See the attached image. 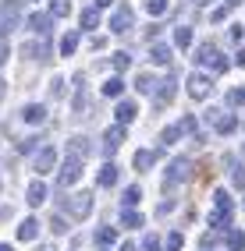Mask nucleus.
I'll use <instances>...</instances> for the list:
<instances>
[{
    "label": "nucleus",
    "mask_w": 245,
    "mask_h": 251,
    "mask_svg": "<svg viewBox=\"0 0 245 251\" xmlns=\"http://www.w3.org/2000/svg\"><path fill=\"white\" fill-rule=\"evenodd\" d=\"M214 202H217V209H214V216H210V226L224 230L227 223H231V216H235V202H231V195H227V191H217Z\"/></svg>",
    "instance_id": "nucleus-1"
},
{
    "label": "nucleus",
    "mask_w": 245,
    "mask_h": 251,
    "mask_svg": "<svg viewBox=\"0 0 245 251\" xmlns=\"http://www.w3.org/2000/svg\"><path fill=\"white\" fill-rule=\"evenodd\" d=\"M195 64H203V68H214V71H227V57L220 53L214 43H203L199 50H195Z\"/></svg>",
    "instance_id": "nucleus-2"
},
{
    "label": "nucleus",
    "mask_w": 245,
    "mask_h": 251,
    "mask_svg": "<svg viewBox=\"0 0 245 251\" xmlns=\"http://www.w3.org/2000/svg\"><path fill=\"white\" fill-rule=\"evenodd\" d=\"M18 18H22L18 0H0V36H7L11 28H18Z\"/></svg>",
    "instance_id": "nucleus-3"
},
{
    "label": "nucleus",
    "mask_w": 245,
    "mask_h": 251,
    "mask_svg": "<svg viewBox=\"0 0 245 251\" xmlns=\"http://www.w3.org/2000/svg\"><path fill=\"white\" fill-rule=\"evenodd\" d=\"M64 205H68V212H71V216L86 220V216L92 212V195H89V191H82V195H68V198H64Z\"/></svg>",
    "instance_id": "nucleus-4"
},
{
    "label": "nucleus",
    "mask_w": 245,
    "mask_h": 251,
    "mask_svg": "<svg viewBox=\"0 0 245 251\" xmlns=\"http://www.w3.org/2000/svg\"><path fill=\"white\" fill-rule=\"evenodd\" d=\"M210 92H214V78L192 71V75H188V96H192V99H206Z\"/></svg>",
    "instance_id": "nucleus-5"
},
{
    "label": "nucleus",
    "mask_w": 245,
    "mask_h": 251,
    "mask_svg": "<svg viewBox=\"0 0 245 251\" xmlns=\"http://www.w3.org/2000/svg\"><path fill=\"white\" fill-rule=\"evenodd\" d=\"M188 177H192V159L178 156V159L167 166V177H163V184H182V180H188Z\"/></svg>",
    "instance_id": "nucleus-6"
},
{
    "label": "nucleus",
    "mask_w": 245,
    "mask_h": 251,
    "mask_svg": "<svg viewBox=\"0 0 245 251\" xmlns=\"http://www.w3.org/2000/svg\"><path fill=\"white\" fill-rule=\"evenodd\" d=\"M206 121L214 124L220 135H231V131L238 127V121H235V113H224V110H206Z\"/></svg>",
    "instance_id": "nucleus-7"
},
{
    "label": "nucleus",
    "mask_w": 245,
    "mask_h": 251,
    "mask_svg": "<svg viewBox=\"0 0 245 251\" xmlns=\"http://www.w3.org/2000/svg\"><path fill=\"white\" fill-rule=\"evenodd\" d=\"M132 18H135L132 7H124V4H121L118 11L110 14V32H114V36H124V32L132 28Z\"/></svg>",
    "instance_id": "nucleus-8"
},
{
    "label": "nucleus",
    "mask_w": 245,
    "mask_h": 251,
    "mask_svg": "<svg viewBox=\"0 0 245 251\" xmlns=\"http://www.w3.org/2000/svg\"><path fill=\"white\" fill-rule=\"evenodd\" d=\"M57 180L64 184V188H71V184H78V180H82V159H78V156H71L68 163L61 166V174H57Z\"/></svg>",
    "instance_id": "nucleus-9"
},
{
    "label": "nucleus",
    "mask_w": 245,
    "mask_h": 251,
    "mask_svg": "<svg viewBox=\"0 0 245 251\" xmlns=\"http://www.w3.org/2000/svg\"><path fill=\"white\" fill-rule=\"evenodd\" d=\"M54 166H57V149L54 145H43L36 152V174H50Z\"/></svg>",
    "instance_id": "nucleus-10"
},
{
    "label": "nucleus",
    "mask_w": 245,
    "mask_h": 251,
    "mask_svg": "<svg viewBox=\"0 0 245 251\" xmlns=\"http://www.w3.org/2000/svg\"><path fill=\"white\" fill-rule=\"evenodd\" d=\"M121 142H124V124H114V127H107V135H103V152H107V156H114Z\"/></svg>",
    "instance_id": "nucleus-11"
},
{
    "label": "nucleus",
    "mask_w": 245,
    "mask_h": 251,
    "mask_svg": "<svg viewBox=\"0 0 245 251\" xmlns=\"http://www.w3.org/2000/svg\"><path fill=\"white\" fill-rule=\"evenodd\" d=\"M22 121H25V124H43V121H46V106H43V103L22 106Z\"/></svg>",
    "instance_id": "nucleus-12"
},
{
    "label": "nucleus",
    "mask_w": 245,
    "mask_h": 251,
    "mask_svg": "<svg viewBox=\"0 0 245 251\" xmlns=\"http://www.w3.org/2000/svg\"><path fill=\"white\" fill-rule=\"evenodd\" d=\"M22 57H29V60H43V57H46V43H39V39H25V43H22Z\"/></svg>",
    "instance_id": "nucleus-13"
},
{
    "label": "nucleus",
    "mask_w": 245,
    "mask_h": 251,
    "mask_svg": "<svg viewBox=\"0 0 245 251\" xmlns=\"http://www.w3.org/2000/svg\"><path fill=\"white\" fill-rule=\"evenodd\" d=\"M25 195H29V198H25L29 205H43V202H46V188H43V180H32L29 188H25Z\"/></svg>",
    "instance_id": "nucleus-14"
},
{
    "label": "nucleus",
    "mask_w": 245,
    "mask_h": 251,
    "mask_svg": "<svg viewBox=\"0 0 245 251\" xmlns=\"http://www.w3.org/2000/svg\"><path fill=\"white\" fill-rule=\"evenodd\" d=\"M150 60H153V64H171V60H174V50L163 46V43H156V46L150 50Z\"/></svg>",
    "instance_id": "nucleus-15"
},
{
    "label": "nucleus",
    "mask_w": 245,
    "mask_h": 251,
    "mask_svg": "<svg viewBox=\"0 0 245 251\" xmlns=\"http://www.w3.org/2000/svg\"><path fill=\"white\" fill-rule=\"evenodd\" d=\"M132 163H135V170H150V166L156 163V152H153V149H139Z\"/></svg>",
    "instance_id": "nucleus-16"
},
{
    "label": "nucleus",
    "mask_w": 245,
    "mask_h": 251,
    "mask_svg": "<svg viewBox=\"0 0 245 251\" xmlns=\"http://www.w3.org/2000/svg\"><path fill=\"white\" fill-rule=\"evenodd\" d=\"M96 244H100V248H114V244H118V230H114V226H100V230H96Z\"/></svg>",
    "instance_id": "nucleus-17"
},
{
    "label": "nucleus",
    "mask_w": 245,
    "mask_h": 251,
    "mask_svg": "<svg viewBox=\"0 0 245 251\" xmlns=\"http://www.w3.org/2000/svg\"><path fill=\"white\" fill-rule=\"evenodd\" d=\"M121 226H128V230H139V226H142V212H135L132 205H124V212H121Z\"/></svg>",
    "instance_id": "nucleus-18"
},
{
    "label": "nucleus",
    "mask_w": 245,
    "mask_h": 251,
    "mask_svg": "<svg viewBox=\"0 0 245 251\" xmlns=\"http://www.w3.org/2000/svg\"><path fill=\"white\" fill-rule=\"evenodd\" d=\"M54 25V14H29V28H36V32H50Z\"/></svg>",
    "instance_id": "nucleus-19"
},
{
    "label": "nucleus",
    "mask_w": 245,
    "mask_h": 251,
    "mask_svg": "<svg viewBox=\"0 0 245 251\" xmlns=\"http://www.w3.org/2000/svg\"><path fill=\"white\" fill-rule=\"evenodd\" d=\"M182 135H185V127H182V124H171V127H163V135H160V145L167 149V145H174V142L182 138Z\"/></svg>",
    "instance_id": "nucleus-20"
},
{
    "label": "nucleus",
    "mask_w": 245,
    "mask_h": 251,
    "mask_svg": "<svg viewBox=\"0 0 245 251\" xmlns=\"http://www.w3.org/2000/svg\"><path fill=\"white\" fill-rule=\"evenodd\" d=\"M121 92H124V81H121L118 75H114V78H107V81H103V96H107V99H118Z\"/></svg>",
    "instance_id": "nucleus-21"
},
{
    "label": "nucleus",
    "mask_w": 245,
    "mask_h": 251,
    "mask_svg": "<svg viewBox=\"0 0 245 251\" xmlns=\"http://www.w3.org/2000/svg\"><path fill=\"white\" fill-rule=\"evenodd\" d=\"M114 117H118V124H128V121H135V103H118V110H114Z\"/></svg>",
    "instance_id": "nucleus-22"
},
{
    "label": "nucleus",
    "mask_w": 245,
    "mask_h": 251,
    "mask_svg": "<svg viewBox=\"0 0 245 251\" xmlns=\"http://www.w3.org/2000/svg\"><path fill=\"white\" fill-rule=\"evenodd\" d=\"M36 233H39V220H25L18 226V241H36Z\"/></svg>",
    "instance_id": "nucleus-23"
},
{
    "label": "nucleus",
    "mask_w": 245,
    "mask_h": 251,
    "mask_svg": "<svg viewBox=\"0 0 245 251\" xmlns=\"http://www.w3.org/2000/svg\"><path fill=\"white\" fill-rule=\"evenodd\" d=\"M171 99H174V78H163L156 89V103H171Z\"/></svg>",
    "instance_id": "nucleus-24"
},
{
    "label": "nucleus",
    "mask_w": 245,
    "mask_h": 251,
    "mask_svg": "<svg viewBox=\"0 0 245 251\" xmlns=\"http://www.w3.org/2000/svg\"><path fill=\"white\" fill-rule=\"evenodd\" d=\"M100 184H103V188L118 184V166H114V163H103V166H100Z\"/></svg>",
    "instance_id": "nucleus-25"
},
{
    "label": "nucleus",
    "mask_w": 245,
    "mask_h": 251,
    "mask_svg": "<svg viewBox=\"0 0 245 251\" xmlns=\"http://www.w3.org/2000/svg\"><path fill=\"white\" fill-rule=\"evenodd\" d=\"M96 25H100V7H86V11H82V28H96Z\"/></svg>",
    "instance_id": "nucleus-26"
},
{
    "label": "nucleus",
    "mask_w": 245,
    "mask_h": 251,
    "mask_svg": "<svg viewBox=\"0 0 245 251\" xmlns=\"http://www.w3.org/2000/svg\"><path fill=\"white\" fill-rule=\"evenodd\" d=\"M227 251H245V233L242 230H227Z\"/></svg>",
    "instance_id": "nucleus-27"
},
{
    "label": "nucleus",
    "mask_w": 245,
    "mask_h": 251,
    "mask_svg": "<svg viewBox=\"0 0 245 251\" xmlns=\"http://www.w3.org/2000/svg\"><path fill=\"white\" fill-rule=\"evenodd\" d=\"M75 50H78V32H68V36L61 39V53H64V57H71Z\"/></svg>",
    "instance_id": "nucleus-28"
},
{
    "label": "nucleus",
    "mask_w": 245,
    "mask_h": 251,
    "mask_svg": "<svg viewBox=\"0 0 245 251\" xmlns=\"http://www.w3.org/2000/svg\"><path fill=\"white\" fill-rule=\"evenodd\" d=\"M156 85H160V81H156L153 75H146V71H142L139 81H135V89H139V92H156Z\"/></svg>",
    "instance_id": "nucleus-29"
},
{
    "label": "nucleus",
    "mask_w": 245,
    "mask_h": 251,
    "mask_svg": "<svg viewBox=\"0 0 245 251\" xmlns=\"http://www.w3.org/2000/svg\"><path fill=\"white\" fill-rule=\"evenodd\" d=\"M174 43L182 46V50L192 46V28H188V25H178V28H174Z\"/></svg>",
    "instance_id": "nucleus-30"
},
{
    "label": "nucleus",
    "mask_w": 245,
    "mask_h": 251,
    "mask_svg": "<svg viewBox=\"0 0 245 251\" xmlns=\"http://www.w3.org/2000/svg\"><path fill=\"white\" fill-rule=\"evenodd\" d=\"M50 14H54V18H64V14H71V0H50Z\"/></svg>",
    "instance_id": "nucleus-31"
},
{
    "label": "nucleus",
    "mask_w": 245,
    "mask_h": 251,
    "mask_svg": "<svg viewBox=\"0 0 245 251\" xmlns=\"http://www.w3.org/2000/svg\"><path fill=\"white\" fill-rule=\"evenodd\" d=\"M227 103H231V106H245V85H238V89L227 92Z\"/></svg>",
    "instance_id": "nucleus-32"
},
{
    "label": "nucleus",
    "mask_w": 245,
    "mask_h": 251,
    "mask_svg": "<svg viewBox=\"0 0 245 251\" xmlns=\"http://www.w3.org/2000/svg\"><path fill=\"white\" fill-rule=\"evenodd\" d=\"M167 7H171V0H146V11L150 14H163Z\"/></svg>",
    "instance_id": "nucleus-33"
},
{
    "label": "nucleus",
    "mask_w": 245,
    "mask_h": 251,
    "mask_svg": "<svg viewBox=\"0 0 245 251\" xmlns=\"http://www.w3.org/2000/svg\"><path fill=\"white\" fill-rule=\"evenodd\" d=\"M128 64H132V57H128L124 50H118V53H114V71H124Z\"/></svg>",
    "instance_id": "nucleus-34"
},
{
    "label": "nucleus",
    "mask_w": 245,
    "mask_h": 251,
    "mask_svg": "<svg viewBox=\"0 0 245 251\" xmlns=\"http://www.w3.org/2000/svg\"><path fill=\"white\" fill-rule=\"evenodd\" d=\"M86 152H89L86 138H71V156H82V159H86Z\"/></svg>",
    "instance_id": "nucleus-35"
},
{
    "label": "nucleus",
    "mask_w": 245,
    "mask_h": 251,
    "mask_svg": "<svg viewBox=\"0 0 245 251\" xmlns=\"http://www.w3.org/2000/svg\"><path fill=\"white\" fill-rule=\"evenodd\" d=\"M142 198V191H139V184H132V188H124V205H135Z\"/></svg>",
    "instance_id": "nucleus-36"
},
{
    "label": "nucleus",
    "mask_w": 245,
    "mask_h": 251,
    "mask_svg": "<svg viewBox=\"0 0 245 251\" xmlns=\"http://www.w3.org/2000/svg\"><path fill=\"white\" fill-rule=\"evenodd\" d=\"M142 251H160V237H156V233H146V237H142Z\"/></svg>",
    "instance_id": "nucleus-37"
},
{
    "label": "nucleus",
    "mask_w": 245,
    "mask_h": 251,
    "mask_svg": "<svg viewBox=\"0 0 245 251\" xmlns=\"http://www.w3.org/2000/svg\"><path fill=\"white\" fill-rule=\"evenodd\" d=\"M39 142H43V138H25V142H22V152H39V149H43Z\"/></svg>",
    "instance_id": "nucleus-38"
},
{
    "label": "nucleus",
    "mask_w": 245,
    "mask_h": 251,
    "mask_svg": "<svg viewBox=\"0 0 245 251\" xmlns=\"http://www.w3.org/2000/svg\"><path fill=\"white\" fill-rule=\"evenodd\" d=\"M231 184H235V188H245V170H242V166L231 170Z\"/></svg>",
    "instance_id": "nucleus-39"
},
{
    "label": "nucleus",
    "mask_w": 245,
    "mask_h": 251,
    "mask_svg": "<svg viewBox=\"0 0 245 251\" xmlns=\"http://www.w3.org/2000/svg\"><path fill=\"white\" fill-rule=\"evenodd\" d=\"M50 96H54V99L64 96V78H54V81H50Z\"/></svg>",
    "instance_id": "nucleus-40"
},
{
    "label": "nucleus",
    "mask_w": 245,
    "mask_h": 251,
    "mask_svg": "<svg viewBox=\"0 0 245 251\" xmlns=\"http://www.w3.org/2000/svg\"><path fill=\"white\" fill-rule=\"evenodd\" d=\"M50 230H54V233H68V220H61V216H54Z\"/></svg>",
    "instance_id": "nucleus-41"
},
{
    "label": "nucleus",
    "mask_w": 245,
    "mask_h": 251,
    "mask_svg": "<svg viewBox=\"0 0 245 251\" xmlns=\"http://www.w3.org/2000/svg\"><path fill=\"white\" fill-rule=\"evenodd\" d=\"M178 248H182V233H171V237H167V251H178Z\"/></svg>",
    "instance_id": "nucleus-42"
},
{
    "label": "nucleus",
    "mask_w": 245,
    "mask_h": 251,
    "mask_svg": "<svg viewBox=\"0 0 245 251\" xmlns=\"http://www.w3.org/2000/svg\"><path fill=\"white\" fill-rule=\"evenodd\" d=\"M4 60H7V43L0 39V64H4Z\"/></svg>",
    "instance_id": "nucleus-43"
},
{
    "label": "nucleus",
    "mask_w": 245,
    "mask_h": 251,
    "mask_svg": "<svg viewBox=\"0 0 245 251\" xmlns=\"http://www.w3.org/2000/svg\"><path fill=\"white\" fill-rule=\"evenodd\" d=\"M235 64H238V68H245V50H238V57H235Z\"/></svg>",
    "instance_id": "nucleus-44"
},
{
    "label": "nucleus",
    "mask_w": 245,
    "mask_h": 251,
    "mask_svg": "<svg viewBox=\"0 0 245 251\" xmlns=\"http://www.w3.org/2000/svg\"><path fill=\"white\" fill-rule=\"evenodd\" d=\"M121 251H139V248H135L132 241H128V244H121Z\"/></svg>",
    "instance_id": "nucleus-45"
},
{
    "label": "nucleus",
    "mask_w": 245,
    "mask_h": 251,
    "mask_svg": "<svg viewBox=\"0 0 245 251\" xmlns=\"http://www.w3.org/2000/svg\"><path fill=\"white\" fill-rule=\"evenodd\" d=\"M96 7H100V11H103V7H110V0H96Z\"/></svg>",
    "instance_id": "nucleus-46"
},
{
    "label": "nucleus",
    "mask_w": 245,
    "mask_h": 251,
    "mask_svg": "<svg viewBox=\"0 0 245 251\" xmlns=\"http://www.w3.org/2000/svg\"><path fill=\"white\" fill-rule=\"evenodd\" d=\"M4 89H7V85H4V78H0V99H4Z\"/></svg>",
    "instance_id": "nucleus-47"
},
{
    "label": "nucleus",
    "mask_w": 245,
    "mask_h": 251,
    "mask_svg": "<svg viewBox=\"0 0 245 251\" xmlns=\"http://www.w3.org/2000/svg\"><path fill=\"white\" fill-rule=\"evenodd\" d=\"M238 4H242V0H227V7H238Z\"/></svg>",
    "instance_id": "nucleus-48"
},
{
    "label": "nucleus",
    "mask_w": 245,
    "mask_h": 251,
    "mask_svg": "<svg viewBox=\"0 0 245 251\" xmlns=\"http://www.w3.org/2000/svg\"><path fill=\"white\" fill-rule=\"evenodd\" d=\"M0 251H11V244H0Z\"/></svg>",
    "instance_id": "nucleus-49"
},
{
    "label": "nucleus",
    "mask_w": 245,
    "mask_h": 251,
    "mask_svg": "<svg viewBox=\"0 0 245 251\" xmlns=\"http://www.w3.org/2000/svg\"><path fill=\"white\" fill-rule=\"evenodd\" d=\"M192 4H210V0H192Z\"/></svg>",
    "instance_id": "nucleus-50"
},
{
    "label": "nucleus",
    "mask_w": 245,
    "mask_h": 251,
    "mask_svg": "<svg viewBox=\"0 0 245 251\" xmlns=\"http://www.w3.org/2000/svg\"><path fill=\"white\" fill-rule=\"evenodd\" d=\"M36 251H50V248H36Z\"/></svg>",
    "instance_id": "nucleus-51"
}]
</instances>
